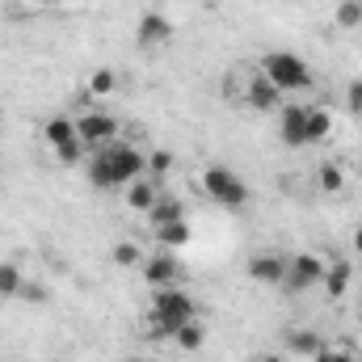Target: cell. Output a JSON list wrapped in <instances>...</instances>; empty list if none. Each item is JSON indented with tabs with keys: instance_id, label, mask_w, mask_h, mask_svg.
<instances>
[{
	"instance_id": "2",
	"label": "cell",
	"mask_w": 362,
	"mask_h": 362,
	"mask_svg": "<svg viewBox=\"0 0 362 362\" xmlns=\"http://www.w3.org/2000/svg\"><path fill=\"white\" fill-rule=\"evenodd\" d=\"M189 320H198V303L181 286L152 291V303H148V316H144V337L148 341H173V333Z\"/></svg>"
},
{
	"instance_id": "1",
	"label": "cell",
	"mask_w": 362,
	"mask_h": 362,
	"mask_svg": "<svg viewBox=\"0 0 362 362\" xmlns=\"http://www.w3.org/2000/svg\"><path fill=\"white\" fill-rule=\"evenodd\" d=\"M85 177H89V185L93 189H101V194H110V189H127L131 181L148 177V156H144L135 144L114 139V144H105V148L89 152V160H85Z\"/></svg>"
},
{
	"instance_id": "22",
	"label": "cell",
	"mask_w": 362,
	"mask_h": 362,
	"mask_svg": "<svg viewBox=\"0 0 362 362\" xmlns=\"http://www.w3.org/2000/svg\"><path fill=\"white\" fill-rule=\"evenodd\" d=\"M89 93L93 97H114L118 93V72L114 68H97L89 76Z\"/></svg>"
},
{
	"instance_id": "15",
	"label": "cell",
	"mask_w": 362,
	"mask_h": 362,
	"mask_svg": "<svg viewBox=\"0 0 362 362\" xmlns=\"http://www.w3.org/2000/svg\"><path fill=\"white\" fill-rule=\"evenodd\" d=\"M333 139V110L329 105H308V148Z\"/></svg>"
},
{
	"instance_id": "25",
	"label": "cell",
	"mask_w": 362,
	"mask_h": 362,
	"mask_svg": "<svg viewBox=\"0 0 362 362\" xmlns=\"http://www.w3.org/2000/svg\"><path fill=\"white\" fill-rule=\"evenodd\" d=\"M312 362H358V354H354L350 346H341V341H333V346L325 341V350H320Z\"/></svg>"
},
{
	"instance_id": "24",
	"label": "cell",
	"mask_w": 362,
	"mask_h": 362,
	"mask_svg": "<svg viewBox=\"0 0 362 362\" xmlns=\"http://www.w3.org/2000/svg\"><path fill=\"white\" fill-rule=\"evenodd\" d=\"M333 21H337L341 30H358L362 25V0H341L337 13H333Z\"/></svg>"
},
{
	"instance_id": "30",
	"label": "cell",
	"mask_w": 362,
	"mask_h": 362,
	"mask_svg": "<svg viewBox=\"0 0 362 362\" xmlns=\"http://www.w3.org/2000/svg\"><path fill=\"white\" fill-rule=\"evenodd\" d=\"M34 4H59V0H34Z\"/></svg>"
},
{
	"instance_id": "20",
	"label": "cell",
	"mask_w": 362,
	"mask_h": 362,
	"mask_svg": "<svg viewBox=\"0 0 362 362\" xmlns=\"http://www.w3.org/2000/svg\"><path fill=\"white\" fill-rule=\"evenodd\" d=\"M202 341H206V329H202L198 320L181 325L177 333H173V346H177L181 354H194V350H202Z\"/></svg>"
},
{
	"instance_id": "13",
	"label": "cell",
	"mask_w": 362,
	"mask_h": 362,
	"mask_svg": "<svg viewBox=\"0 0 362 362\" xmlns=\"http://www.w3.org/2000/svg\"><path fill=\"white\" fill-rule=\"evenodd\" d=\"M122 202H127V211H135V215H148V211L160 202V181H152V177L131 181V185L122 189Z\"/></svg>"
},
{
	"instance_id": "19",
	"label": "cell",
	"mask_w": 362,
	"mask_h": 362,
	"mask_svg": "<svg viewBox=\"0 0 362 362\" xmlns=\"http://www.w3.org/2000/svg\"><path fill=\"white\" fill-rule=\"evenodd\" d=\"M144 219H148V228H165V223H173V219H185V206H181V198H173V194H160V202H156Z\"/></svg>"
},
{
	"instance_id": "3",
	"label": "cell",
	"mask_w": 362,
	"mask_h": 362,
	"mask_svg": "<svg viewBox=\"0 0 362 362\" xmlns=\"http://www.w3.org/2000/svg\"><path fill=\"white\" fill-rule=\"evenodd\" d=\"M198 185H202V194H206L215 206H228V211H240V206H249V198H253L249 181L240 177V173H232V169H223V165L202 169Z\"/></svg>"
},
{
	"instance_id": "7",
	"label": "cell",
	"mask_w": 362,
	"mask_h": 362,
	"mask_svg": "<svg viewBox=\"0 0 362 362\" xmlns=\"http://www.w3.org/2000/svg\"><path fill=\"white\" fill-rule=\"evenodd\" d=\"M325 262L316 257V253H295V257H286V278H282V291L286 295H308V291H316L320 282H325Z\"/></svg>"
},
{
	"instance_id": "12",
	"label": "cell",
	"mask_w": 362,
	"mask_h": 362,
	"mask_svg": "<svg viewBox=\"0 0 362 362\" xmlns=\"http://www.w3.org/2000/svg\"><path fill=\"white\" fill-rule=\"evenodd\" d=\"M249 278H253L257 286H282V278H286V257H282V253H257V257H249Z\"/></svg>"
},
{
	"instance_id": "5",
	"label": "cell",
	"mask_w": 362,
	"mask_h": 362,
	"mask_svg": "<svg viewBox=\"0 0 362 362\" xmlns=\"http://www.w3.org/2000/svg\"><path fill=\"white\" fill-rule=\"evenodd\" d=\"M42 139H47V148L59 156V165H81V160H89V148L81 144V135H76V118H47V127H42Z\"/></svg>"
},
{
	"instance_id": "10",
	"label": "cell",
	"mask_w": 362,
	"mask_h": 362,
	"mask_svg": "<svg viewBox=\"0 0 362 362\" xmlns=\"http://www.w3.org/2000/svg\"><path fill=\"white\" fill-rule=\"evenodd\" d=\"M278 139L286 148H308V105L299 101H282V114H278Z\"/></svg>"
},
{
	"instance_id": "8",
	"label": "cell",
	"mask_w": 362,
	"mask_h": 362,
	"mask_svg": "<svg viewBox=\"0 0 362 362\" xmlns=\"http://www.w3.org/2000/svg\"><path fill=\"white\" fill-rule=\"evenodd\" d=\"M139 274H144V282L152 286V291H165V286H181V270L177 253H169V249H156V253H144V262H139Z\"/></svg>"
},
{
	"instance_id": "4",
	"label": "cell",
	"mask_w": 362,
	"mask_h": 362,
	"mask_svg": "<svg viewBox=\"0 0 362 362\" xmlns=\"http://www.w3.org/2000/svg\"><path fill=\"white\" fill-rule=\"evenodd\" d=\"M257 68H262V76H266L270 85H278L282 93H303L312 85V68H308L299 55H291V51H270Z\"/></svg>"
},
{
	"instance_id": "33",
	"label": "cell",
	"mask_w": 362,
	"mask_h": 362,
	"mask_svg": "<svg viewBox=\"0 0 362 362\" xmlns=\"http://www.w3.org/2000/svg\"><path fill=\"white\" fill-rule=\"evenodd\" d=\"M358 362H362V358H358Z\"/></svg>"
},
{
	"instance_id": "28",
	"label": "cell",
	"mask_w": 362,
	"mask_h": 362,
	"mask_svg": "<svg viewBox=\"0 0 362 362\" xmlns=\"http://www.w3.org/2000/svg\"><path fill=\"white\" fill-rule=\"evenodd\" d=\"M350 249H354V253H358V257H362V228H358V232H354V236H350Z\"/></svg>"
},
{
	"instance_id": "11",
	"label": "cell",
	"mask_w": 362,
	"mask_h": 362,
	"mask_svg": "<svg viewBox=\"0 0 362 362\" xmlns=\"http://www.w3.org/2000/svg\"><path fill=\"white\" fill-rule=\"evenodd\" d=\"M240 105H245L249 114H274V110H282V89L270 85V81L262 76V68H257V76L249 81V89L240 93Z\"/></svg>"
},
{
	"instance_id": "9",
	"label": "cell",
	"mask_w": 362,
	"mask_h": 362,
	"mask_svg": "<svg viewBox=\"0 0 362 362\" xmlns=\"http://www.w3.org/2000/svg\"><path fill=\"white\" fill-rule=\"evenodd\" d=\"M173 21L160 13V8H148L144 17H139V25H135V42L144 47V51H160V47H169L173 42Z\"/></svg>"
},
{
	"instance_id": "6",
	"label": "cell",
	"mask_w": 362,
	"mask_h": 362,
	"mask_svg": "<svg viewBox=\"0 0 362 362\" xmlns=\"http://www.w3.org/2000/svg\"><path fill=\"white\" fill-rule=\"evenodd\" d=\"M76 135H81V144H85L89 152H97V148L122 139V118L110 114V110H85V114L76 118Z\"/></svg>"
},
{
	"instance_id": "21",
	"label": "cell",
	"mask_w": 362,
	"mask_h": 362,
	"mask_svg": "<svg viewBox=\"0 0 362 362\" xmlns=\"http://www.w3.org/2000/svg\"><path fill=\"white\" fill-rule=\"evenodd\" d=\"M21 286H25V274H21V266L0 262V299H17V295H21Z\"/></svg>"
},
{
	"instance_id": "23",
	"label": "cell",
	"mask_w": 362,
	"mask_h": 362,
	"mask_svg": "<svg viewBox=\"0 0 362 362\" xmlns=\"http://www.w3.org/2000/svg\"><path fill=\"white\" fill-rule=\"evenodd\" d=\"M110 262H114V266H122V270H131V266H139V262H144V253H139V245H135V240H118V245L110 249Z\"/></svg>"
},
{
	"instance_id": "17",
	"label": "cell",
	"mask_w": 362,
	"mask_h": 362,
	"mask_svg": "<svg viewBox=\"0 0 362 362\" xmlns=\"http://www.w3.org/2000/svg\"><path fill=\"white\" fill-rule=\"evenodd\" d=\"M350 282H354V266H350V262H333V266L325 270V282H320V286H325L329 299H341V295L350 291Z\"/></svg>"
},
{
	"instance_id": "26",
	"label": "cell",
	"mask_w": 362,
	"mask_h": 362,
	"mask_svg": "<svg viewBox=\"0 0 362 362\" xmlns=\"http://www.w3.org/2000/svg\"><path fill=\"white\" fill-rule=\"evenodd\" d=\"M169 169H173V156L169 152H148V177L152 181H165Z\"/></svg>"
},
{
	"instance_id": "31",
	"label": "cell",
	"mask_w": 362,
	"mask_h": 362,
	"mask_svg": "<svg viewBox=\"0 0 362 362\" xmlns=\"http://www.w3.org/2000/svg\"><path fill=\"white\" fill-rule=\"evenodd\" d=\"M131 362H144V358H131Z\"/></svg>"
},
{
	"instance_id": "27",
	"label": "cell",
	"mask_w": 362,
	"mask_h": 362,
	"mask_svg": "<svg viewBox=\"0 0 362 362\" xmlns=\"http://www.w3.org/2000/svg\"><path fill=\"white\" fill-rule=\"evenodd\" d=\"M346 101H350V114H362V81H350Z\"/></svg>"
},
{
	"instance_id": "14",
	"label": "cell",
	"mask_w": 362,
	"mask_h": 362,
	"mask_svg": "<svg viewBox=\"0 0 362 362\" xmlns=\"http://www.w3.org/2000/svg\"><path fill=\"white\" fill-rule=\"evenodd\" d=\"M282 350H286V354H295V358H316V354L325 350V337H320L316 329H286Z\"/></svg>"
},
{
	"instance_id": "32",
	"label": "cell",
	"mask_w": 362,
	"mask_h": 362,
	"mask_svg": "<svg viewBox=\"0 0 362 362\" xmlns=\"http://www.w3.org/2000/svg\"><path fill=\"white\" fill-rule=\"evenodd\" d=\"M358 320H362V312H358Z\"/></svg>"
},
{
	"instance_id": "18",
	"label": "cell",
	"mask_w": 362,
	"mask_h": 362,
	"mask_svg": "<svg viewBox=\"0 0 362 362\" xmlns=\"http://www.w3.org/2000/svg\"><path fill=\"white\" fill-rule=\"evenodd\" d=\"M312 177H316V189H320V194H341V189H346V181H350V177H346V169H341L337 160H320Z\"/></svg>"
},
{
	"instance_id": "29",
	"label": "cell",
	"mask_w": 362,
	"mask_h": 362,
	"mask_svg": "<svg viewBox=\"0 0 362 362\" xmlns=\"http://www.w3.org/2000/svg\"><path fill=\"white\" fill-rule=\"evenodd\" d=\"M262 362H282V354H266V358H262Z\"/></svg>"
},
{
	"instance_id": "16",
	"label": "cell",
	"mask_w": 362,
	"mask_h": 362,
	"mask_svg": "<svg viewBox=\"0 0 362 362\" xmlns=\"http://www.w3.org/2000/svg\"><path fill=\"white\" fill-rule=\"evenodd\" d=\"M152 236H156V245L169 249V253H177V249H185V245L194 240L189 219H173V223H165V228H152Z\"/></svg>"
}]
</instances>
